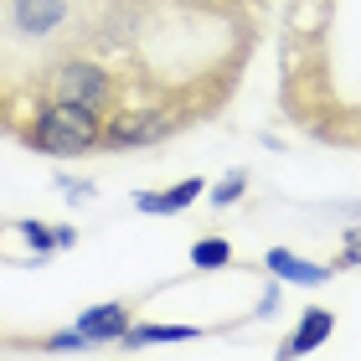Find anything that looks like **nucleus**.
Returning <instances> with one entry per match:
<instances>
[{"mask_svg":"<svg viewBox=\"0 0 361 361\" xmlns=\"http://www.w3.org/2000/svg\"><path fill=\"white\" fill-rule=\"evenodd\" d=\"M57 186L68 196H93V180H73V176H57Z\"/></svg>","mask_w":361,"mask_h":361,"instance_id":"ddd939ff","label":"nucleus"},{"mask_svg":"<svg viewBox=\"0 0 361 361\" xmlns=\"http://www.w3.org/2000/svg\"><path fill=\"white\" fill-rule=\"evenodd\" d=\"M258 269H269V274H279V279H289V284H305V289L331 284V274H336L331 264H310V258H294L289 248H269Z\"/></svg>","mask_w":361,"mask_h":361,"instance_id":"0eeeda50","label":"nucleus"},{"mask_svg":"<svg viewBox=\"0 0 361 361\" xmlns=\"http://www.w3.org/2000/svg\"><path fill=\"white\" fill-rule=\"evenodd\" d=\"M331 269H361V227H346V238H341V248L331 258Z\"/></svg>","mask_w":361,"mask_h":361,"instance_id":"f8f14e48","label":"nucleus"},{"mask_svg":"<svg viewBox=\"0 0 361 361\" xmlns=\"http://www.w3.org/2000/svg\"><path fill=\"white\" fill-rule=\"evenodd\" d=\"M233 264H238V253H233V243H227V238L202 233V238L191 243V269L212 274V269H233Z\"/></svg>","mask_w":361,"mask_h":361,"instance_id":"9d476101","label":"nucleus"},{"mask_svg":"<svg viewBox=\"0 0 361 361\" xmlns=\"http://www.w3.org/2000/svg\"><path fill=\"white\" fill-rule=\"evenodd\" d=\"M0 341H6V336H0Z\"/></svg>","mask_w":361,"mask_h":361,"instance_id":"2eb2a0df","label":"nucleus"},{"mask_svg":"<svg viewBox=\"0 0 361 361\" xmlns=\"http://www.w3.org/2000/svg\"><path fill=\"white\" fill-rule=\"evenodd\" d=\"M243 191H248V171H227L212 186V207H233V202H243Z\"/></svg>","mask_w":361,"mask_h":361,"instance_id":"9b49d317","label":"nucleus"},{"mask_svg":"<svg viewBox=\"0 0 361 361\" xmlns=\"http://www.w3.org/2000/svg\"><path fill=\"white\" fill-rule=\"evenodd\" d=\"M331 331H336V315H331L325 305H310L305 315H300V325H294V336L279 341V356H310L315 346L331 341Z\"/></svg>","mask_w":361,"mask_h":361,"instance_id":"39448f33","label":"nucleus"},{"mask_svg":"<svg viewBox=\"0 0 361 361\" xmlns=\"http://www.w3.org/2000/svg\"><path fill=\"white\" fill-rule=\"evenodd\" d=\"M233 6H248V0H233Z\"/></svg>","mask_w":361,"mask_h":361,"instance_id":"4468645a","label":"nucleus"},{"mask_svg":"<svg viewBox=\"0 0 361 361\" xmlns=\"http://www.w3.org/2000/svg\"><path fill=\"white\" fill-rule=\"evenodd\" d=\"M191 336H207V325H145V320H129L119 346L135 351V346H155V341L166 346V341H191Z\"/></svg>","mask_w":361,"mask_h":361,"instance_id":"6e6552de","label":"nucleus"},{"mask_svg":"<svg viewBox=\"0 0 361 361\" xmlns=\"http://www.w3.org/2000/svg\"><path fill=\"white\" fill-rule=\"evenodd\" d=\"M16 140L37 155H62V160L93 155V150H104V114H93L83 104H62V98H42Z\"/></svg>","mask_w":361,"mask_h":361,"instance_id":"f257e3e1","label":"nucleus"},{"mask_svg":"<svg viewBox=\"0 0 361 361\" xmlns=\"http://www.w3.org/2000/svg\"><path fill=\"white\" fill-rule=\"evenodd\" d=\"M16 233H21V243H31V248H37L42 258H47V253H57V248H73V243H78V227H68V222L47 227V222L21 217V222H16Z\"/></svg>","mask_w":361,"mask_h":361,"instance_id":"1a4fd4ad","label":"nucleus"},{"mask_svg":"<svg viewBox=\"0 0 361 361\" xmlns=\"http://www.w3.org/2000/svg\"><path fill=\"white\" fill-rule=\"evenodd\" d=\"M202 191H207V180L202 176H186V180H176V186H166V191H140L135 207L145 212V217H176V212H186Z\"/></svg>","mask_w":361,"mask_h":361,"instance_id":"423d86ee","label":"nucleus"},{"mask_svg":"<svg viewBox=\"0 0 361 361\" xmlns=\"http://www.w3.org/2000/svg\"><path fill=\"white\" fill-rule=\"evenodd\" d=\"M191 119L176 114L166 104H119L104 119V150H150V145H166L171 135H180Z\"/></svg>","mask_w":361,"mask_h":361,"instance_id":"7ed1b4c3","label":"nucleus"},{"mask_svg":"<svg viewBox=\"0 0 361 361\" xmlns=\"http://www.w3.org/2000/svg\"><path fill=\"white\" fill-rule=\"evenodd\" d=\"M129 320H135V300H109V305H93L78 315V336L88 346H109V341H119L129 331Z\"/></svg>","mask_w":361,"mask_h":361,"instance_id":"20e7f679","label":"nucleus"},{"mask_svg":"<svg viewBox=\"0 0 361 361\" xmlns=\"http://www.w3.org/2000/svg\"><path fill=\"white\" fill-rule=\"evenodd\" d=\"M42 98H62V104H83L93 114H109L124 104V83H119V73L109 68L98 52H73V57H57L52 68L42 73V83H37V104Z\"/></svg>","mask_w":361,"mask_h":361,"instance_id":"f03ea898","label":"nucleus"}]
</instances>
